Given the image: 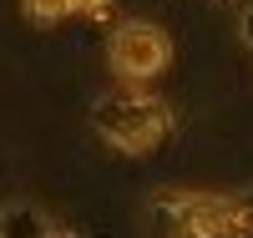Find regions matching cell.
Returning a JSON list of instances; mask_svg holds the SVG:
<instances>
[{
    "label": "cell",
    "mask_w": 253,
    "mask_h": 238,
    "mask_svg": "<svg viewBox=\"0 0 253 238\" xmlns=\"http://www.w3.org/2000/svg\"><path fill=\"white\" fill-rule=\"evenodd\" d=\"M147 223L157 238H243L253 233V208L223 192H157Z\"/></svg>",
    "instance_id": "obj_1"
},
{
    "label": "cell",
    "mask_w": 253,
    "mask_h": 238,
    "mask_svg": "<svg viewBox=\"0 0 253 238\" xmlns=\"http://www.w3.org/2000/svg\"><path fill=\"white\" fill-rule=\"evenodd\" d=\"M91 122H96L101 142H112L117 152H152V147L167 137V106L157 96H142V92L101 96Z\"/></svg>",
    "instance_id": "obj_2"
},
{
    "label": "cell",
    "mask_w": 253,
    "mask_h": 238,
    "mask_svg": "<svg viewBox=\"0 0 253 238\" xmlns=\"http://www.w3.org/2000/svg\"><path fill=\"white\" fill-rule=\"evenodd\" d=\"M167 61H172V41H167L162 26H152V20H126V26H117V36H112V71L117 76L147 81V76H157Z\"/></svg>",
    "instance_id": "obj_3"
},
{
    "label": "cell",
    "mask_w": 253,
    "mask_h": 238,
    "mask_svg": "<svg viewBox=\"0 0 253 238\" xmlns=\"http://www.w3.org/2000/svg\"><path fill=\"white\" fill-rule=\"evenodd\" d=\"M0 238H56V223L36 203H5L0 208Z\"/></svg>",
    "instance_id": "obj_4"
},
{
    "label": "cell",
    "mask_w": 253,
    "mask_h": 238,
    "mask_svg": "<svg viewBox=\"0 0 253 238\" xmlns=\"http://www.w3.org/2000/svg\"><path fill=\"white\" fill-rule=\"evenodd\" d=\"M71 10V0H26V15L31 20H61Z\"/></svg>",
    "instance_id": "obj_5"
},
{
    "label": "cell",
    "mask_w": 253,
    "mask_h": 238,
    "mask_svg": "<svg viewBox=\"0 0 253 238\" xmlns=\"http://www.w3.org/2000/svg\"><path fill=\"white\" fill-rule=\"evenodd\" d=\"M71 10H81V15H107L112 0H71Z\"/></svg>",
    "instance_id": "obj_6"
},
{
    "label": "cell",
    "mask_w": 253,
    "mask_h": 238,
    "mask_svg": "<svg viewBox=\"0 0 253 238\" xmlns=\"http://www.w3.org/2000/svg\"><path fill=\"white\" fill-rule=\"evenodd\" d=\"M238 31H243V41H248V46H253V5L243 10V20H238Z\"/></svg>",
    "instance_id": "obj_7"
}]
</instances>
